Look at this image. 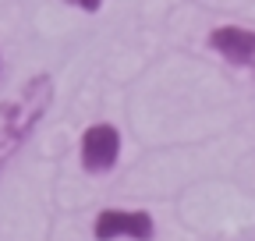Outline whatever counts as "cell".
<instances>
[{"label": "cell", "instance_id": "5", "mask_svg": "<svg viewBox=\"0 0 255 241\" xmlns=\"http://www.w3.org/2000/svg\"><path fill=\"white\" fill-rule=\"evenodd\" d=\"M71 4H75V7H82V11H89V14H92V11H100V7H103V0H71Z\"/></svg>", "mask_w": 255, "mask_h": 241}, {"label": "cell", "instance_id": "1", "mask_svg": "<svg viewBox=\"0 0 255 241\" xmlns=\"http://www.w3.org/2000/svg\"><path fill=\"white\" fill-rule=\"evenodd\" d=\"M53 75L39 71L28 82L18 85V93H11L0 103V177L11 167V160L21 153V145L36 135V128L43 124V117L53 103Z\"/></svg>", "mask_w": 255, "mask_h": 241}, {"label": "cell", "instance_id": "4", "mask_svg": "<svg viewBox=\"0 0 255 241\" xmlns=\"http://www.w3.org/2000/svg\"><path fill=\"white\" fill-rule=\"evenodd\" d=\"M209 50L220 53L227 64L255 75V32L241 25H220L209 32Z\"/></svg>", "mask_w": 255, "mask_h": 241}, {"label": "cell", "instance_id": "2", "mask_svg": "<svg viewBox=\"0 0 255 241\" xmlns=\"http://www.w3.org/2000/svg\"><path fill=\"white\" fill-rule=\"evenodd\" d=\"M156 224L145 209H100L92 224L96 241H117V238H131V241H152Z\"/></svg>", "mask_w": 255, "mask_h": 241}, {"label": "cell", "instance_id": "3", "mask_svg": "<svg viewBox=\"0 0 255 241\" xmlns=\"http://www.w3.org/2000/svg\"><path fill=\"white\" fill-rule=\"evenodd\" d=\"M121 156V131L114 124H107V120H100V124H89L82 131V149H78V160H82V170L89 174H107L114 170Z\"/></svg>", "mask_w": 255, "mask_h": 241}]
</instances>
